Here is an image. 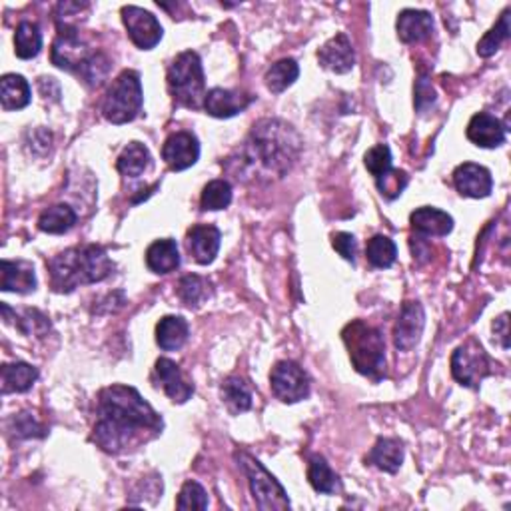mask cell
Instances as JSON below:
<instances>
[{
	"mask_svg": "<svg viewBox=\"0 0 511 511\" xmlns=\"http://www.w3.org/2000/svg\"><path fill=\"white\" fill-rule=\"evenodd\" d=\"M97 413L92 441L106 454L124 452L144 434L158 436L164 426L160 415L138 394V389L123 384L102 389Z\"/></svg>",
	"mask_w": 511,
	"mask_h": 511,
	"instance_id": "cell-1",
	"label": "cell"
},
{
	"mask_svg": "<svg viewBox=\"0 0 511 511\" xmlns=\"http://www.w3.org/2000/svg\"><path fill=\"white\" fill-rule=\"evenodd\" d=\"M302 150L300 134L278 118H264L254 124L252 132L238 150V158H230V170L240 180L246 178H282L296 164Z\"/></svg>",
	"mask_w": 511,
	"mask_h": 511,
	"instance_id": "cell-2",
	"label": "cell"
},
{
	"mask_svg": "<svg viewBox=\"0 0 511 511\" xmlns=\"http://www.w3.org/2000/svg\"><path fill=\"white\" fill-rule=\"evenodd\" d=\"M48 272L52 288L68 294L76 290L78 285L106 280L115 272V262L102 246L86 244L68 248L56 254L48 262Z\"/></svg>",
	"mask_w": 511,
	"mask_h": 511,
	"instance_id": "cell-3",
	"label": "cell"
},
{
	"mask_svg": "<svg viewBox=\"0 0 511 511\" xmlns=\"http://www.w3.org/2000/svg\"><path fill=\"white\" fill-rule=\"evenodd\" d=\"M342 337L356 371L379 382L386 376V342L382 332L362 319H353L344 328Z\"/></svg>",
	"mask_w": 511,
	"mask_h": 511,
	"instance_id": "cell-4",
	"label": "cell"
},
{
	"mask_svg": "<svg viewBox=\"0 0 511 511\" xmlns=\"http://www.w3.org/2000/svg\"><path fill=\"white\" fill-rule=\"evenodd\" d=\"M168 90L176 104L186 108L204 106V68L194 50L178 55L168 66Z\"/></svg>",
	"mask_w": 511,
	"mask_h": 511,
	"instance_id": "cell-5",
	"label": "cell"
},
{
	"mask_svg": "<svg viewBox=\"0 0 511 511\" xmlns=\"http://www.w3.org/2000/svg\"><path fill=\"white\" fill-rule=\"evenodd\" d=\"M144 102L141 74L136 71L120 72L102 102V116L110 124H128L141 115Z\"/></svg>",
	"mask_w": 511,
	"mask_h": 511,
	"instance_id": "cell-6",
	"label": "cell"
},
{
	"mask_svg": "<svg viewBox=\"0 0 511 511\" xmlns=\"http://www.w3.org/2000/svg\"><path fill=\"white\" fill-rule=\"evenodd\" d=\"M236 460L246 473L250 490L256 499V506L262 511H284L290 509V498L285 490L280 486V481L260 464L256 457L246 452H238Z\"/></svg>",
	"mask_w": 511,
	"mask_h": 511,
	"instance_id": "cell-7",
	"label": "cell"
},
{
	"mask_svg": "<svg viewBox=\"0 0 511 511\" xmlns=\"http://www.w3.org/2000/svg\"><path fill=\"white\" fill-rule=\"evenodd\" d=\"M452 376L465 388H478L490 376L488 353L473 337L452 353Z\"/></svg>",
	"mask_w": 511,
	"mask_h": 511,
	"instance_id": "cell-8",
	"label": "cell"
},
{
	"mask_svg": "<svg viewBox=\"0 0 511 511\" xmlns=\"http://www.w3.org/2000/svg\"><path fill=\"white\" fill-rule=\"evenodd\" d=\"M270 386L274 396L284 404H296L310 396V376L296 362L284 360L272 368Z\"/></svg>",
	"mask_w": 511,
	"mask_h": 511,
	"instance_id": "cell-9",
	"label": "cell"
},
{
	"mask_svg": "<svg viewBox=\"0 0 511 511\" xmlns=\"http://www.w3.org/2000/svg\"><path fill=\"white\" fill-rule=\"evenodd\" d=\"M94 55L81 40L72 24H58V37L52 45V63L68 72H81L82 66Z\"/></svg>",
	"mask_w": 511,
	"mask_h": 511,
	"instance_id": "cell-10",
	"label": "cell"
},
{
	"mask_svg": "<svg viewBox=\"0 0 511 511\" xmlns=\"http://www.w3.org/2000/svg\"><path fill=\"white\" fill-rule=\"evenodd\" d=\"M123 22L130 40L141 50H152L162 40V24L152 13L144 11L141 6H124Z\"/></svg>",
	"mask_w": 511,
	"mask_h": 511,
	"instance_id": "cell-11",
	"label": "cell"
},
{
	"mask_svg": "<svg viewBox=\"0 0 511 511\" xmlns=\"http://www.w3.org/2000/svg\"><path fill=\"white\" fill-rule=\"evenodd\" d=\"M162 158L172 172L188 170L200 158V142L192 132L170 134L162 146Z\"/></svg>",
	"mask_w": 511,
	"mask_h": 511,
	"instance_id": "cell-12",
	"label": "cell"
},
{
	"mask_svg": "<svg viewBox=\"0 0 511 511\" xmlns=\"http://www.w3.org/2000/svg\"><path fill=\"white\" fill-rule=\"evenodd\" d=\"M426 326V314L420 302H405L394 328V344L400 352H410L418 345Z\"/></svg>",
	"mask_w": 511,
	"mask_h": 511,
	"instance_id": "cell-13",
	"label": "cell"
},
{
	"mask_svg": "<svg viewBox=\"0 0 511 511\" xmlns=\"http://www.w3.org/2000/svg\"><path fill=\"white\" fill-rule=\"evenodd\" d=\"M222 234L212 224H196L186 234V250L198 264H212L220 252Z\"/></svg>",
	"mask_w": 511,
	"mask_h": 511,
	"instance_id": "cell-14",
	"label": "cell"
},
{
	"mask_svg": "<svg viewBox=\"0 0 511 511\" xmlns=\"http://www.w3.org/2000/svg\"><path fill=\"white\" fill-rule=\"evenodd\" d=\"M456 190L465 198H488L493 188L491 172L473 162H464L454 170Z\"/></svg>",
	"mask_w": 511,
	"mask_h": 511,
	"instance_id": "cell-15",
	"label": "cell"
},
{
	"mask_svg": "<svg viewBox=\"0 0 511 511\" xmlns=\"http://www.w3.org/2000/svg\"><path fill=\"white\" fill-rule=\"evenodd\" d=\"M318 60L326 71L336 72V74H345L350 72L353 64H356V52H353L352 42L348 38V34H336L334 38H330L326 45L318 50Z\"/></svg>",
	"mask_w": 511,
	"mask_h": 511,
	"instance_id": "cell-16",
	"label": "cell"
},
{
	"mask_svg": "<svg viewBox=\"0 0 511 511\" xmlns=\"http://www.w3.org/2000/svg\"><path fill=\"white\" fill-rule=\"evenodd\" d=\"M254 97L240 90H226V89H212L204 97V110L214 118H232L242 115Z\"/></svg>",
	"mask_w": 511,
	"mask_h": 511,
	"instance_id": "cell-17",
	"label": "cell"
},
{
	"mask_svg": "<svg viewBox=\"0 0 511 511\" xmlns=\"http://www.w3.org/2000/svg\"><path fill=\"white\" fill-rule=\"evenodd\" d=\"M507 128L498 116L490 115V112H478L467 124L465 134L480 149H498L506 142Z\"/></svg>",
	"mask_w": 511,
	"mask_h": 511,
	"instance_id": "cell-18",
	"label": "cell"
},
{
	"mask_svg": "<svg viewBox=\"0 0 511 511\" xmlns=\"http://www.w3.org/2000/svg\"><path fill=\"white\" fill-rule=\"evenodd\" d=\"M156 378L162 384L164 392L175 404H186L194 394V384L188 382L182 374V370L176 362H172L168 358H160L156 362Z\"/></svg>",
	"mask_w": 511,
	"mask_h": 511,
	"instance_id": "cell-19",
	"label": "cell"
},
{
	"mask_svg": "<svg viewBox=\"0 0 511 511\" xmlns=\"http://www.w3.org/2000/svg\"><path fill=\"white\" fill-rule=\"evenodd\" d=\"M0 290L16 292V294H30L37 290V274L34 266L24 260H3L0 262Z\"/></svg>",
	"mask_w": 511,
	"mask_h": 511,
	"instance_id": "cell-20",
	"label": "cell"
},
{
	"mask_svg": "<svg viewBox=\"0 0 511 511\" xmlns=\"http://www.w3.org/2000/svg\"><path fill=\"white\" fill-rule=\"evenodd\" d=\"M397 37L405 45L412 42L426 40L431 32H434V16L426 11H415V8H405L397 14Z\"/></svg>",
	"mask_w": 511,
	"mask_h": 511,
	"instance_id": "cell-21",
	"label": "cell"
},
{
	"mask_svg": "<svg viewBox=\"0 0 511 511\" xmlns=\"http://www.w3.org/2000/svg\"><path fill=\"white\" fill-rule=\"evenodd\" d=\"M410 222L412 228L418 234H423V236L444 238L454 230L452 216L444 210H439V208H431V206H423L418 208V210H413L410 216Z\"/></svg>",
	"mask_w": 511,
	"mask_h": 511,
	"instance_id": "cell-22",
	"label": "cell"
},
{
	"mask_svg": "<svg viewBox=\"0 0 511 511\" xmlns=\"http://www.w3.org/2000/svg\"><path fill=\"white\" fill-rule=\"evenodd\" d=\"M146 266L154 274H170L180 266V252L176 240H156L146 250Z\"/></svg>",
	"mask_w": 511,
	"mask_h": 511,
	"instance_id": "cell-23",
	"label": "cell"
},
{
	"mask_svg": "<svg viewBox=\"0 0 511 511\" xmlns=\"http://www.w3.org/2000/svg\"><path fill=\"white\" fill-rule=\"evenodd\" d=\"M366 462L376 465L382 472L396 473L404 462V444L396 438H379L368 454Z\"/></svg>",
	"mask_w": 511,
	"mask_h": 511,
	"instance_id": "cell-24",
	"label": "cell"
},
{
	"mask_svg": "<svg viewBox=\"0 0 511 511\" xmlns=\"http://www.w3.org/2000/svg\"><path fill=\"white\" fill-rule=\"evenodd\" d=\"M32 90L21 74H4L0 78V104L4 110H22L30 104Z\"/></svg>",
	"mask_w": 511,
	"mask_h": 511,
	"instance_id": "cell-25",
	"label": "cell"
},
{
	"mask_svg": "<svg viewBox=\"0 0 511 511\" xmlns=\"http://www.w3.org/2000/svg\"><path fill=\"white\" fill-rule=\"evenodd\" d=\"M0 376H3V394H22L37 382L38 370L26 362L4 363Z\"/></svg>",
	"mask_w": 511,
	"mask_h": 511,
	"instance_id": "cell-26",
	"label": "cell"
},
{
	"mask_svg": "<svg viewBox=\"0 0 511 511\" xmlns=\"http://www.w3.org/2000/svg\"><path fill=\"white\" fill-rule=\"evenodd\" d=\"M188 340V322L182 316H164L156 326V344L162 350H180Z\"/></svg>",
	"mask_w": 511,
	"mask_h": 511,
	"instance_id": "cell-27",
	"label": "cell"
},
{
	"mask_svg": "<svg viewBox=\"0 0 511 511\" xmlns=\"http://www.w3.org/2000/svg\"><path fill=\"white\" fill-rule=\"evenodd\" d=\"M222 402L226 404V408L232 415H240L252 408V392H250L248 384L238 376H230L222 382L220 388Z\"/></svg>",
	"mask_w": 511,
	"mask_h": 511,
	"instance_id": "cell-28",
	"label": "cell"
},
{
	"mask_svg": "<svg viewBox=\"0 0 511 511\" xmlns=\"http://www.w3.org/2000/svg\"><path fill=\"white\" fill-rule=\"evenodd\" d=\"M150 150L141 142H130L126 149L120 152L116 160V168L126 178H138L142 172L150 166Z\"/></svg>",
	"mask_w": 511,
	"mask_h": 511,
	"instance_id": "cell-29",
	"label": "cell"
},
{
	"mask_svg": "<svg viewBox=\"0 0 511 511\" xmlns=\"http://www.w3.org/2000/svg\"><path fill=\"white\" fill-rule=\"evenodd\" d=\"M308 481L318 493H326V496H330V493H336L342 488L337 473L332 470L330 464H328L326 457L322 456H314L310 460Z\"/></svg>",
	"mask_w": 511,
	"mask_h": 511,
	"instance_id": "cell-30",
	"label": "cell"
},
{
	"mask_svg": "<svg viewBox=\"0 0 511 511\" xmlns=\"http://www.w3.org/2000/svg\"><path fill=\"white\" fill-rule=\"evenodd\" d=\"M42 48V32L37 22L22 21L14 32V52L22 60H30Z\"/></svg>",
	"mask_w": 511,
	"mask_h": 511,
	"instance_id": "cell-31",
	"label": "cell"
},
{
	"mask_svg": "<svg viewBox=\"0 0 511 511\" xmlns=\"http://www.w3.org/2000/svg\"><path fill=\"white\" fill-rule=\"evenodd\" d=\"M76 212L68 204L47 208L38 218V228L47 234H64L76 224Z\"/></svg>",
	"mask_w": 511,
	"mask_h": 511,
	"instance_id": "cell-32",
	"label": "cell"
},
{
	"mask_svg": "<svg viewBox=\"0 0 511 511\" xmlns=\"http://www.w3.org/2000/svg\"><path fill=\"white\" fill-rule=\"evenodd\" d=\"M300 76V66L294 58H282L278 63L270 66V71L266 72V86L268 90L274 94L284 92L288 86L298 81Z\"/></svg>",
	"mask_w": 511,
	"mask_h": 511,
	"instance_id": "cell-33",
	"label": "cell"
},
{
	"mask_svg": "<svg viewBox=\"0 0 511 511\" xmlns=\"http://www.w3.org/2000/svg\"><path fill=\"white\" fill-rule=\"evenodd\" d=\"M366 256L368 262L374 268H389L397 258V246L394 244V240L378 234V236L368 240Z\"/></svg>",
	"mask_w": 511,
	"mask_h": 511,
	"instance_id": "cell-34",
	"label": "cell"
},
{
	"mask_svg": "<svg viewBox=\"0 0 511 511\" xmlns=\"http://www.w3.org/2000/svg\"><path fill=\"white\" fill-rule=\"evenodd\" d=\"M232 202V186L228 180H212L202 190V210H224Z\"/></svg>",
	"mask_w": 511,
	"mask_h": 511,
	"instance_id": "cell-35",
	"label": "cell"
},
{
	"mask_svg": "<svg viewBox=\"0 0 511 511\" xmlns=\"http://www.w3.org/2000/svg\"><path fill=\"white\" fill-rule=\"evenodd\" d=\"M509 14H511V11L507 8V11L501 14V19L498 21V24L493 26L486 37L478 42V55L481 58H490V56L496 55L499 47L509 38Z\"/></svg>",
	"mask_w": 511,
	"mask_h": 511,
	"instance_id": "cell-36",
	"label": "cell"
},
{
	"mask_svg": "<svg viewBox=\"0 0 511 511\" xmlns=\"http://www.w3.org/2000/svg\"><path fill=\"white\" fill-rule=\"evenodd\" d=\"M178 296L190 308L200 306L208 298V282L196 274L184 276L178 284Z\"/></svg>",
	"mask_w": 511,
	"mask_h": 511,
	"instance_id": "cell-37",
	"label": "cell"
},
{
	"mask_svg": "<svg viewBox=\"0 0 511 511\" xmlns=\"http://www.w3.org/2000/svg\"><path fill=\"white\" fill-rule=\"evenodd\" d=\"M363 164H366L368 172L376 180L388 175V172L392 170V152H389V146L378 144L374 149H370L366 156H363Z\"/></svg>",
	"mask_w": 511,
	"mask_h": 511,
	"instance_id": "cell-38",
	"label": "cell"
},
{
	"mask_svg": "<svg viewBox=\"0 0 511 511\" xmlns=\"http://www.w3.org/2000/svg\"><path fill=\"white\" fill-rule=\"evenodd\" d=\"M178 509H208V493L198 481H186L176 501Z\"/></svg>",
	"mask_w": 511,
	"mask_h": 511,
	"instance_id": "cell-39",
	"label": "cell"
},
{
	"mask_svg": "<svg viewBox=\"0 0 511 511\" xmlns=\"http://www.w3.org/2000/svg\"><path fill=\"white\" fill-rule=\"evenodd\" d=\"M408 175L404 170H389L388 175H384L382 178L376 180V186L382 196H386L388 200H396L397 196H402V192L408 186Z\"/></svg>",
	"mask_w": 511,
	"mask_h": 511,
	"instance_id": "cell-40",
	"label": "cell"
},
{
	"mask_svg": "<svg viewBox=\"0 0 511 511\" xmlns=\"http://www.w3.org/2000/svg\"><path fill=\"white\" fill-rule=\"evenodd\" d=\"M436 100H438L436 89L431 86L430 78L422 74L418 81H415V97H413L415 110H418L420 115H428V112L436 106Z\"/></svg>",
	"mask_w": 511,
	"mask_h": 511,
	"instance_id": "cell-41",
	"label": "cell"
},
{
	"mask_svg": "<svg viewBox=\"0 0 511 511\" xmlns=\"http://www.w3.org/2000/svg\"><path fill=\"white\" fill-rule=\"evenodd\" d=\"M13 431L19 438H42L45 436V428L40 426V423L32 418L30 413H19L16 418H13Z\"/></svg>",
	"mask_w": 511,
	"mask_h": 511,
	"instance_id": "cell-42",
	"label": "cell"
},
{
	"mask_svg": "<svg viewBox=\"0 0 511 511\" xmlns=\"http://www.w3.org/2000/svg\"><path fill=\"white\" fill-rule=\"evenodd\" d=\"M332 246L337 254L348 262H356V252H358V242L348 232H337L332 238Z\"/></svg>",
	"mask_w": 511,
	"mask_h": 511,
	"instance_id": "cell-43",
	"label": "cell"
},
{
	"mask_svg": "<svg viewBox=\"0 0 511 511\" xmlns=\"http://www.w3.org/2000/svg\"><path fill=\"white\" fill-rule=\"evenodd\" d=\"M493 334H496L499 340H501V345H504V350L509 348V330H507V314H501L496 322H493Z\"/></svg>",
	"mask_w": 511,
	"mask_h": 511,
	"instance_id": "cell-44",
	"label": "cell"
},
{
	"mask_svg": "<svg viewBox=\"0 0 511 511\" xmlns=\"http://www.w3.org/2000/svg\"><path fill=\"white\" fill-rule=\"evenodd\" d=\"M38 89H40V94L45 98L50 97V90H55V92H60V84L55 81V78H47V76H42L40 81H38ZM52 98V97H50Z\"/></svg>",
	"mask_w": 511,
	"mask_h": 511,
	"instance_id": "cell-45",
	"label": "cell"
}]
</instances>
